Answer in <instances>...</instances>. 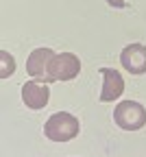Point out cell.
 <instances>
[{"label":"cell","instance_id":"6","mask_svg":"<svg viewBox=\"0 0 146 157\" xmlns=\"http://www.w3.org/2000/svg\"><path fill=\"white\" fill-rule=\"evenodd\" d=\"M102 76V90H100V103H111L122 96L124 92V78L113 68H100Z\"/></svg>","mask_w":146,"mask_h":157},{"label":"cell","instance_id":"2","mask_svg":"<svg viewBox=\"0 0 146 157\" xmlns=\"http://www.w3.org/2000/svg\"><path fill=\"white\" fill-rule=\"evenodd\" d=\"M113 120L124 131H140L146 124V109L135 101H122L113 109Z\"/></svg>","mask_w":146,"mask_h":157},{"label":"cell","instance_id":"9","mask_svg":"<svg viewBox=\"0 0 146 157\" xmlns=\"http://www.w3.org/2000/svg\"><path fill=\"white\" fill-rule=\"evenodd\" d=\"M107 5L113 7V9H122L124 5H127V0H107Z\"/></svg>","mask_w":146,"mask_h":157},{"label":"cell","instance_id":"8","mask_svg":"<svg viewBox=\"0 0 146 157\" xmlns=\"http://www.w3.org/2000/svg\"><path fill=\"white\" fill-rule=\"evenodd\" d=\"M0 59H2V70H0V78H7L13 74L15 70V61H13V57L7 52V50H0Z\"/></svg>","mask_w":146,"mask_h":157},{"label":"cell","instance_id":"7","mask_svg":"<svg viewBox=\"0 0 146 157\" xmlns=\"http://www.w3.org/2000/svg\"><path fill=\"white\" fill-rule=\"evenodd\" d=\"M48 98H50V90L46 83H39L35 78H31V81H26L22 85V101L31 109H44L48 105Z\"/></svg>","mask_w":146,"mask_h":157},{"label":"cell","instance_id":"3","mask_svg":"<svg viewBox=\"0 0 146 157\" xmlns=\"http://www.w3.org/2000/svg\"><path fill=\"white\" fill-rule=\"evenodd\" d=\"M55 59V50L50 48H35L26 59V72L31 78L39 83H55L50 74V61Z\"/></svg>","mask_w":146,"mask_h":157},{"label":"cell","instance_id":"1","mask_svg":"<svg viewBox=\"0 0 146 157\" xmlns=\"http://www.w3.org/2000/svg\"><path fill=\"white\" fill-rule=\"evenodd\" d=\"M79 131H81L79 118H74L68 111L52 113L44 124V135L52 142H70L79 135Z\"/></svg>","mask_w":146,"mask_h":157},{"label":"cell","instance_id":"4","mask_svg":"<svg viewBox=\"0 0 146 157\" xmlns=\"http://www.w3.org/2000/svg\"><path fill=\"white\" fill-rule=\"evenodd\" d=\"M79 72H81V61L72 52L55 55V59L50 61V74L55 81H72L79 76Z\"/></svg>","mask_w":146,"mask_h":157},{"label":"cell","instance_id":"5","mask_svg":"<svg viewBox=\"0 0 146 157\" xmlns=\"http://www.w3.org/2000/svg\"><path fill=\"white\" fill-rule=\"evenodd\" d=\"M122 68L131 74H144L146 72V46L144 44H129L120 52Z\"/></svg>","mask_w":146,"mask_h":157}]
</instances>
